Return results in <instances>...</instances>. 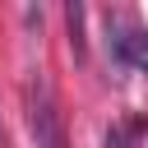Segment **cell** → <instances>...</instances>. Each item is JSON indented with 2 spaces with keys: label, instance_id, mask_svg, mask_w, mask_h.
<instances>
[{
  "label": "cell",
  "instance_id": "3957f363",
  "mask_svg": "<svg viewBox=\"0 0 148 148\" xmlns=\"http://www.w3.org/2000/svg\"><path fill=\"white\" fill-rule=\"evenodd\" d=\"M134 130H139V125H116V130L106 134V148H130V143H134Z\"/></svg>",
  "mask_w": 148,
  "mask_h": 148
},
{
  "label": "cell",
  "instance_id": "6da1fadb",
  "mask_svg": "<svg viewBox=\"0 0 148 148\" xmlns=\"http://www.w3.org/2000/svg\"><path fill=\"white\" fill-rule=\"evenodd\" d=\"M23 102H28V134H32V143H37V148H65L60 111H56L51 88H46V79H42V74H37V79H28Z\"/></svg>",
  "mask_w": 148,
  "mask_h": 148
},
{
  "label": "cell",
  "instance_id": "277c9868",
  "mask_svg": "<svg viewBox=\"0 0 148 148\" xmlns=\"http://www.w3.org/2000/svg\"><path fill=\"white\" fill-rule=\"evenodd\" d=\"M0 148H5V130H0Z\"/></svg>",
  "mask_w": 148,
  "mask_h": 148
},
{
  "label": "cell",
  "instance_id": "7a4b0ae2",
  "mask_svg": "<svg viewBox=\"0 0 148 148\" xmlns=\"http://www.w3.org/2000/svg\"><path fill=\"white\" fill-rule=\"evenodd\" d=\"M106 46H111L116 65L148 69V28H130V23H120V18L106 14Z\"/></svg>",
  "mask_w": 148,
  "mask_h": 148
}]
</instances>
